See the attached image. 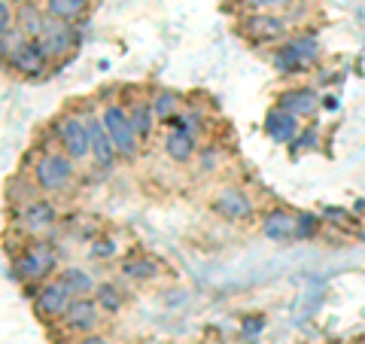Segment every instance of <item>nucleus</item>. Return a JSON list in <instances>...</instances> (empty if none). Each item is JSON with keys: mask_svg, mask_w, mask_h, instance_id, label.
<instances>
[{"mask_svg": "<svg viewBox=\"0 0 365 344\" xmlns=\"http://www.w3.org/2000/svg\"><path fill=\"white\" fill-rule=\"evenodd\" d=\"M165 153L174 158V162H189V158L195 156V141H192L189 131L174 128V131L165 137Z\"/></svg>", "mask_w": 365, "mask_h": 344, "instance_id": "17", "label": "nucleus"}, {"mask_svg": "<svg viewBox=\"0 0 365 344\" xmlns=\"http://www.w3.org/2000/svg\"><path fill=\"white\" fill-rule=\"evenodd\" d=\"M46 49H43V43H40V37L37 40H21L13 52L6 55V64L13 67L16 74H25V76H40L43 71H46Z\"/></svg>", "mask_w": 365, "mask_h": 344, "instance_id": "7", "label": "nucleus"}, {"mask_svg": "<svg viewBox=\"0 0 365 344\" xmlns=\"http://www.w3.org/2000/svg\"><path fill=\"white\" fill-rule=\"evenodd\" d=\"M253 9H259V13H274V9H287L292 6V0H247Z\"/></svg>", "mask_w": 365, "mask_h": 344, "instance_id": "25", "label": "nucleus"}, {"mask_svg": "<svg viewBox=\"0 0 365 344\" xmlns=\"http://www.w3.org/2000/svg\"><path fill=\"white\" fill-rule=\"evenodd\" d=\"M61 280L71 286L76 299H79V295H86V293H95V290H98L95 280L88 278V271H86V268H64V271H61Z\"/></svg>", "mask_w": 365, "mask_h": 344, "instance_id": "22", "label": "nucleus"}, {"mask_svg": "<svg viewBox=\"0 0 365 344\" xmlns=\"http://www.w3.org/2000/svg\"><path fill=\"white\" fill-rule=\"evenodd\" d=\"M113 253H116V241H98V244L91 247V256H98V259L113 256Z\"/></svg>", "mask_w": 365, "mask_h": 344, "instance_id": "28", "label": "nucleus"}, {"mask_svg": "<svg viewBox=\"0 0 365 344\" xmlns=\"http://www.w3.org/2000/svg\"><path fill=\"white\" fill-rule=\"evenodd\" d=\"M95 302L101 305V311H110V314H116L119 308L125 305V295L119 286H113V283H101L98 290H95Z\"/></svg>", "mask_w": 365, "mask_h": 344, "instance_id": "23", "label": "nucleus"}, {"mask_svg": "<svg viewBox=\"0 0 365 344\" xmlns=\"http://www.w3.org/2000/svg\"><path fill=\"white\" fill-rule=\"evenodd\" d=\"M265 134L271 137L274 143H292L295 137H299V116H292V113L274 107L265 116Z\"/></svg>", "mask_w": 365, "mask_h": 344, "instance_id": "11", "label": "nucleus"}, {"mask_svg": "<svg viewBox=\"0 0 365 344\" xmlns=\"http://www.w3.org/2000/svg\"><path fill=\"white\" fill-rule=\"evenodd\" d=\"M83 9H86V0H46V13L52 19H61V21L79 19Z\"/></svg>", "mask_w": 365, "mask_h": 344, "instance_id": "19", "label": "nucleus"}, {"mask_svg": "<svg viewBox=\"0 0 365 344\" xmlns=\"http://www.w3.org/2000/svg\"><path fill=\"white\" fill-rule=\"evenodd\" d=\"M323 107H326V110H335V98H332V95H329V98L323 101Z\"/></svg>", "mask_w": 365, "mask_h": 344, "instance_id": "32", "label": "nucleus"}, {"mask_svg": "<svg viewBox=\"0 0 365 344\" xmlns=\"http://www.w3.org/2000/svg\"><path fill=\"white\" fill-rule=\"evenodd\" d=\"M319 59V46L314 37H295L289 43H283L277 55H274V67L277 74L283 76H292V74H302L304 67H311Z\"/></svg>", "mask_w": 365, "mask_h": 344, "instance_id": "3", "label": "nucleus"}, {"mask_svg": "<svg viewBox=\"0 0 365 344\" xmlns=\"http://www.w3.org/2000/svg\"><path fill=\"white\" fill-rule=\"evenodd\" d=\"M13 16H9V0H0V34H13Z\"/></svg>", "mask_w": 365, "mask_h": 344, "instance_id": "27", "label": "nucleus"}, {"mask_svg": "<svg viewBox=\"0 0 365 344\" xmlns=\"http://www.w3.org/2000/svg\"><path fill=\"white\" fill-rule=\"evenodd\" d=\"M155 116H158V122H170L177 116V107H180V101H177V95H170V91H162V95L155 98Z\"/></svg>", "mask_w": 365, "mask_h": 344, "instance_id": "24", "label": "nucleus"}, {"mask_svg": "<svg viewBox=\"0 0 365 344\" xmlns=\"http://www.w3.org/2000/svg\"><path fill=\"white\" fill-rule=\"evenodd\" d=\"M55 134L61 141V150L71 158H86L91 156V131H88V119L76 116V113H67L55 122Z\"/></svg>", "mask_w": 365, "mask_h": 344, "instance_id": "4", "label": "nucleus"}, {"mask_svg": "<svg viewBox=\"0 0 365 344\" xmlns=\"http://www.w3.org/2000/svg\"><path fill=\"white\" fill-rule=\"evenodd\" d=\"M73 180V158L67 153H43L34 165V183L46 192H58Z\"/></svg>", "mask_w": 365, "mask_h": 344, "instance_id": "2", "label": "nucleus"}, {"mask_svg": "<svg viewBox=\"0 0 365 344\" xmlns=\"http://www.w3.org/2000/svg\"><path fill=\"white\" fill-rule=\"evenodd\" d=\"M317 226H319V220L314 213H299V238H311L317 232Z\"/></svg>", "mask_w": 365, "mask_h": 344, "instance_id": "26", "label": "nucleus"}, {"mask_svg": "<svg viewBox=\"0 0 365 344\" xmlns=\"http://www.w3.org/2000/svg\"><path fill=\"white\" fill-rule=\"evenodd\" d=\"M247 34L253 37L256 43H271V40H280L283 34H287V21L277 19V16H271V13H256V16H250L247 21Z\"/></svg>", "mask_w": 365, "mask_h": 344, "instance_id": "13", "label": "nucleus"}, {"mask_svg": "<svg viewBox=\"0 0 365 344\" xmlns=\"http://www.w3.org/2000/svg\"><path fill=\"white\" fill-rule=\"evenodd\" d=\"M16 28L25 34L28 40H37V37H40L43 28H46V19H43V13L37 9V4H21V6H19Z\"/></svg>", "mask_w": 365, "mask_h": 344, "instance_id": "18", "label": "nucleus"}, {"mask_svg": "<svg viewBox=\"0 0 365 344\" xmlns=\"http://www.w3.org/2000/svg\"><path fill=\"white\" fill-rule=\"evenodd\" d=\"M262 329V320H244V332L250 335V332H259Z\"/></svg>", "mask_w": 365, "mask_h": 344, "instance_id": "31", "label": "nucleus"}, {"mask_svg": "<svg viewBox=\"0 0 365 344\" xmlns=\"http://www.w3.org/2000/svg\"><path fill=\"white\" fill-rule=\"evenodd\" d=\"M98 320H101V305L95 299H86V295H79V299H73L71 311L64 314L61 323H64V329L79 332V335H88V332H95Z\"/></svg>", "mask_w": 365, "mask_h": 344, "instance_id": "8", "label": "nucleus"}, {"mask_svg": "<svg viewBox=\"0 0 365 344\" xmlns=\"http://www.w3.org/2000/svg\"><path fill=\"white\" fill-rule=\"evenodd\" d=\"M125 278H131V280H153V278H158V262H153V259H146V256H134V259H128L125 262Z\"/></svg>", "mask_w": 365, "mask_h": 344, "instance_id": "20", "label": "nucleus"}, {"mask_svg": "<svg viewBox=\"0 0 365 344\" xmlns=\"http://www.w3.org/2000/svg\"><path fill=\"white\" fill-rule=\"evenodd\" d=\"M265 238H271V241H295L299 238V216H292V213H287V211H274V213H268L265 216Z\"/></svg>", "mask_w": 365, "mask_h": 344, "instance_id": "15", "label": "nucleus"}, {"mask_svg": "<svg viewBox=\"0 0 365 344\" xmlns=\"http://www.w3.org/2000/svg\"><path fill=\"white\" fill-rule=\"evenodd\" d=\"M73 290L67 286L61 278L58 280H52V283H43L37 295H34V308H37V314L43 320H64V314L71 311V305H73Z\"/></svg>", "mask_w": 365, "mask_h": 344, "instance_id": "5", "label": "nucleus"}, {"mask_svg": "<svg viewBox=\"0 0 365 344\" xmlns=\"http://www.w3.org/2000/svg\"><path fill=\"white\" fill-rule=\"evenodd\" d=\"M128 113H131V122H134L137 137H146V134H150V131H153V122L158 119V116H155V107L146 104V101H137V104H134Z\"/></svg>", "mask_w": 365, "mask_h": 344, "instance_id": "21", "label": "nucleus"}, {"mask_svg": "<svg viewBox=\"0 0 365 344\" xmlns=\"http://www.w3.org/2000/svg\"><path fill=\"white\" fill-rule=\"evenodd\" d=\"M52 268H55V250L46 244V241H34V244H28V247L19 253L13 278L37 283V280H46V278H49Z\"/></svg>", "mask_w": 365, "mask_h": 344, "instance_id": "1", "label": "nucleus"}, {"mask_svg": "<svg viewBox=\"0 0 365 344\" xmlns=\"http://www.w3.org/2000/svg\"><path fill=\"white\" fill-rule=\"evenodd\" d=\"M40 43H43V49H46V55H64V52H71L73 49V43H76V34H73V28L67 25V21H61V19H46V28H43V34H40Z\"/></svg>", "mask_w": 365, "mask_h": 344, "instance_id": "9", "label": "nucleus"}, {"mask_svg": "<svg viewBox=\"0 0 365 344\" xmlns=\"http://www.w3.org/2000/svg\"><path fill=\"white\" fill-rule=\"evenodd\" d=\"M213 211L222 220H247V216H253V201L241 189H222L213 201Z\"/></svg>", "mask_w": 365, "mask_h": 344, "instance_id": "10", "label": "nucleus"}, {"mask_svg": "<svg viewBox=\"0 0 365 344\" xmlns=\"http://www.w3.org/2000/svg\"><path fill=\"white\" fill-rule=\"evenodd\" d=\"M317 143V131L311 128V131H307V134H302L299 137V141H295V146H299V150H302V146H304V150H311V146Z\"/></svg>", "mask_w": 365, "mask_h": 344, "instance_id": "29", "label": "nucleus"}, {"mask_svg": "<svg viewBox=\"0 0 365 344\" xmlns=\"http://www.w3.org/2000/svg\"><path fill=\"white\" fill-rule=\"evenodd\" d=\"M277 107L292 113V116L304 119V116H314L317 107H319V101H317V91H311V88H289V91H283V95H280Z\"/></svg>", "mask_w": 365, "mask_h": 344, "instance_id": "14", "label": "nucleus"}, {"mask_svg": "<svg viewBox=\"0 0 365 344\" xmlns=\"http://www.w3.org/2000/svg\"><path fill=\"white\" fill-rule=\"evenodd\" d=\"M104 128L110 131L113 143H116V150L122 158H134L137 156V131H134V122H131V113H125L119 104H110L104 110Z\"/></svg>", "mask_w": 365, "mask_h": 344, "instance_id": "6", "label": "nucleus"}, {"mask_svg": "<svg viewBox=\"0 0 365 344\" xmlns=\"http://www.w3.org/2000/svg\"><path fill=\"white\" fill-rule=\"evenodd\" d=\"M21 226H25L31 235H43L46 228L55 226V208L49 201H31L28 208L21 211Z\"/></svg>", "mask_w": 365, "mask_h": 344, "instance_id": "16", "label": "nucleus"}, {"mask_svg": "<svg viewBox=\"0 0 365 344\" xmlns=\"http://www.w3.org/2000/svg\"><path fill=\"white\" fill-rule=\"evenodd\" d=\"M79 344H110L104 335H95V332H88V335L79 338Z\"/></svg>", "mask_w": 365, "mask_h": 344, "instance_id": "30", "label": "nucleus"}, {"mask_svg": "<svg viewBox=\"0 0 365 344\" xmlns=\"http://www.w3.org/2000/svg\"><path fill=\"white\" fill-rule=\"evenodd\" d=\"M88 131H91V158H95L101 168H110L113 162H116V156H119L110 131L104 128V122L101 119H88Z\"/></svg>", "mask_w": 365, "mask_h": 344, "instance_id": "12", "label": "nucleus"}]
</instances>
